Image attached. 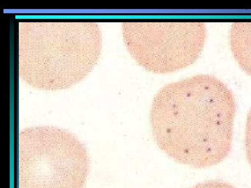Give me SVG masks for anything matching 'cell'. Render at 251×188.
Returning <instances> with one entry per match:
<instances>
[{"label": "cell", "instance_id": "obj_1", "mask_svg": "<svg viewBox=\"0 0 251 188\" xmlns=\"http://www.w3.org/2000/svg\"><path fill=\"white\" fill-rule=\"evenodd\" d=\"M235 98L210 75H193L158 91L150 110L155 142L172 159L198 169L219 164L232 149Z\"/></svg>", "mask_w": 251, "mask_h": 188}, {"label": "cell", "instance_id": "obj_2", "mask_svg": "<svg viewBox=\"0 0 251 188\" xmlns=\"http://www.w3.org/2000/svg\"><path fill=\"white\" fill-rule=\"evenodd\" d=\"M101 46L95 21L23 20L18 23V74L39 90L69 88L92 71Z\"/></svg>", "mask_w": 251, "mask_h": 188}, {"label": "cell", "instance_id": "obj_3", "mask_svg": "<svg viewBox=\"0 0 251 188\" xmlns=\"http://www.w3.org/2000/svg\"><path fill=\"white\" fill-rule=\"evenodd\" d=\"M18 141V188H83L90 159L75 135L31 127L20 132Z\"/></svg>", "mask_w": 251, "mask_h": 188}, {"label": "cell", "instance_id": "obj_4", "mask_svg": "<svg viewBox=\"0 0 251 188\" xmlns=\"http://www.w3.org/2000/svg\"><path fill=\"white\" fill-rule=\"evenodd\" d=\"M122 27L130 55L154 73H171L192 65L205 45L206 24L201 21L128 20Z\"/></svg>", "mask_w": 251, "mask_h": 188}, {"label": "cell", "instance_id": "obj_5", "mask_svg": "<svg viewBox=\"0 0 251 188\" xmlns=\"http://www.w3.org/2000/svg\"><path fill=\"white\" fill-rule=\"evenodd\" d=\"M229 45L239 67L251 76V21L232 23L229 31Z\"/></svg>", "mask_w": 251, "mask_h": 188}, {"label": "cell", "instance_id": "obj_6", "mask_svg": "<svg viewBox=\"0 0 251 188\" xmlns=\"http://www.w3.org/2000/svg\"><path fill=\"white\" fill-rule=\"evenodd\" d=\"M245 150L248 162L251 166V109L248 114L246 123Z\"/></svg>", "mask_w": 251, "mask_h": 188}, {"label": "cell", "instance_id": "obj_7", "mask_svg": "<svg viewBox=\"0 0 251 188\" xmlns=\"http://www.w3.org/2000/svg\"><path fill=\"white\" fill-rule=\"evenodd\" d=\"M192 188H235L232 185L227 182H224L222 181H205V182L201 183L193 186Z\"/></svg>", "mask_w": 251, "mask_h": 188}]
</instances>
